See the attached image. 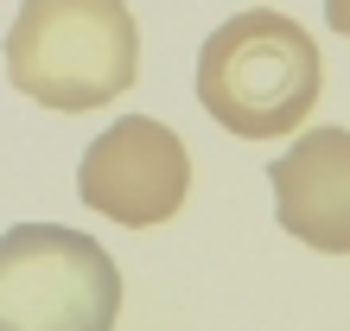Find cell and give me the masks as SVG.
I'll return each mask as SVG.
<instances>
[{
  "instance_id": "cell-1",
  "label": "cell",
  "mask_w": 350,
  "mask_h": 331,
  "mask_svg": "<svg viewBox=\"0 0 350 331\" xmlns=\"http://www.w3.org/2000/svg\"><path fill=\"white\" fill-rule=\"evenodd\" d=\"M140 32L128 0H19L7 26V77L38 109L83 115L134 90Z\"/></svg>"
},
{
  "instance_id": "cell-2",
  "label": "cell",
  "mask_w": 350,
  "mask_h": 331,
  "mask_svg": "<svg viewBox=\"0 0 350 331\" xmlns=\"http://www.w3.org/2000/svg\"><path fill=\"white\" fill-rule=\"evenodd\" d=\"M325 90V57L312 32L286 13L249 7L204 38L198 51V102L236 140L293 134Z\"/></svg>"
},
{
  "instance_id": "cell-3",
  "label": "cell",
  "mask_w": 350,
  "mask_h": 331,
  "mask_svg": "<svg viewBox=\"0 0 350 331\" xmlns=\"http://www.w3.org/2000/svg\"><path fill=\"white\" fill-rule=\"evenodd\" d=\"M121 267L64 223H19L0 236V331H115Z\"/></svg>"
},
{
  "instance_id": "cell-4",
  "label": "cell",
  "mask_w": 350,
  "mask_h": 331,
  "mask_svg": "<svg viewBox=\"0 0 350 331\" xmlns=\"http://www.w3.org/2000/svg\"><path fill=\"white\" fill-rule=\"evenodd\" d=\"M77 191L96 217L121 223V230H153V223L178 217L185 191H191V153L166 121L121 115L83 147Z\"/></svg>"
},
{
  "instance_id": "cell-5",
  "label": "cell",
  "mask_w": 350,
  "mask_h": 331,
  "mask_svg": "<svg viewBox=\"0 0 350 331\" xmlns=\"http://www.w3.org/2000/svg\"><path fill=\"white\" fill-rule=\"evenodd\" d=\"M267 185H274V217L293 242L319 255H350V128L299 134L267 166Z\"/></svg>"
},
{
  "instance_id": "cell-6",
  "label": "cell",
  "mask_w": 350,
  "mask_h": 331,
  "mask_svg": "<svg viewBox=\"0 0 350 331\" xmlns=\"http://www.w3.org/2000/svg\"><path fill=\"white\" fill-rule=\"evenodd\" d=\"M325 19H332L338 38H350V0H325Z\"/></svg>"
}]
</instances>
